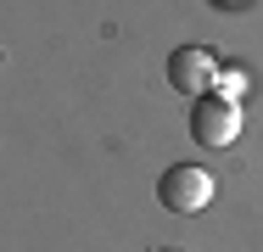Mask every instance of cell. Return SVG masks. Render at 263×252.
Segmentation results:
<instances>
[{
	"label": "cell",
	"mask_w": 263,
	"mask_h": 252,
	"mask_svg": "<svg viewBox=\"0 0 263 252\" xmlns=\"http://www.w3.org/2000/svg\"><path fill=\"white\" fill-rule=\"evenodd\" d=\"M224 6H235V0H224Z\"/></svg>",
	"instance_id": "5b68a950"
},
{
	"label": "cell",
	"mask_w": 263,
	"mask_h": 252,
	"mask_svg": "<svg viewBox=\"0 0 263 252\" xmlns=\"http://www.w3.org/2000/svg\"><path fill=\"white\" fill-rule=\"evenodd\" d=\"M241 90H247V73H241V67H218V84H213V96L241 101Z\"/></svg>",
	"instance_id": "277c9868"
},
{
	"label": "cell",
	"mask_w": 263,
	"mask_h": 252,
	"mask_svg": "<svg viewBox=\"0 0 263 252\" xmlns=\"http://www.w3.org/2000/svg\"><path fill=\"white\" fill-rule=\"evenodd\" d=\"M191 135H196V146H235V135H241V106L224 96H202L196 101V112H191Z\"/></svg>",
	"instance_id": "6da1fadb"
},
{
	"label": "cell",
	"mask_w": 263,
	"mask_h": 252,
	"mask_svg": "<svg viewBox=\"0 0 263 252\" xmlns=\"http://www.w3.org/2000/svg\"><path fill=\"white\" fill-rule=\"evenodd\" d=\"M157 196H162V207H174V213H202L213 202V174L196 168V163H179V168L162 174Z\"/></svg>",
	"instance_id": "7a4b0ae2"
},
{
	"label": "cell",
	"mask_w": 263,
	"mask_h": 252,
	"mask_svg": "<svg viewBox=\"0 0 263 252\" xmlns=\"http://www.w3.org/2000/svg\"><path fill=\"white\" fill-rule=\"evenodd\" d=\"M168 84L179 90V96H213V84H218V62H213V50L202 45H179L168 56Z\"/></svg>",
	"instance_id": "3957f363"
}]
</instances>
